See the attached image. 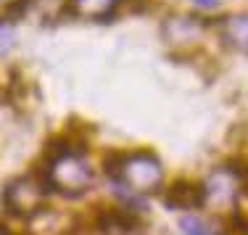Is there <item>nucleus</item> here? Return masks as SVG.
<instances>
[{
  "mask_svg": "<svg viewBox=\"0 0 248 235\" xmlns=\"http://www.w3.org/2000/svg\"><path fill=\"white\" fill-rule=\"evenodd\" d=\"M14 40H16L14 37V27H11V24H0V56L14 48Z\"/></svg>",
  "mask_w": 248,
  "mask_h": 235,
  "instance_id": "9",
  "label": "nucleus"
},
{
  "mask_svg": "<svg viewBox=\"0 0 248 235\" xmlns=\"http://www.w3.org/2000/svg\"><path fill=\"white\" fill-rule=\"evenodd\" d=\"M122 0H72V11L82 19H108L116 8H119Z\"/></svg>",
  "mask_w": 248,
  "mask_h": 235,
  "instance_id": "7",
  "label": "nucleus"
},
{
  "mask_svg": "<svg viewBox=\"0 0 248 235\" xmlns=\"http://www.w3.org/2000/svg\"><path fill=\"white\" fill-rule=\"evenodd\" d=\"M45 185L50 190L69 193V196H79L82 190H87V185L93 183V169L87 167V161L74 151L50 156L48 169H45Z\"/></svg>",
  "mask_w": 248,
  "mask_h": 235,
  "instance_id": "1",
  "label": "nucleus"
},
{
  "mask_svg": "<svg viewBox=\"0 0 248 235\" xmlns=\"http://www.w3.org/2000/svg\"><path fill=\"white\" fill-rule=\"evenodd\" d=\"M196 5H201V8H217L219 5V0H193Z\"/></svg>",
  "mask_w": 248,
  "mask_h": 235,
  "instance_id": "10",
  "label": "nucleus"
},
{
  "mask_svg": "<svg viewBox=\"0 0 248 235\" xmlns=\"http://www.w3.org/2000/svg\"><path fill=\"white\" fill-rule=\"evenodd\" d=\"M222 37L238 50H248V14H235L222 21Z\"/></svg>",
  "mask_w": 248,
  "mask_h": 235,
  "instance_id": "6",
  "label": "nucleus"
},
{
  "mask_svg": "<svg viewBox=\"0 0 248 235\" xmlns=\"http://www.w3.org/2000/svg\"><path fill=\"white\" fill-rule=\"evenodd\" d=\"M180 227H182V233L185 235H211L209 230V225H206L201 217H182V222H180Z\"/></svg>",
  "mask_w": 248,
  "mask_h": 235,
  "instance_id": "8",
  "label": "nucleus"
},
{
  "mask_svg": "<svg viewBox=\"0 0 248 235\" xmlns=\"http://www.w3.org/2000/svg\"><path fill=\"white\" fill-rule=\"evenodd\" d=\"M164 204L169 209H180V211H190V209H201L206 204V188L193 180H177V183L167 190Z\"/></svg>",
  "mask_w": 248,
  "mask_h": 235,
  "instance_id": "4",
  "label": "nucleus"
},
{
  "mask_svg": "<svg viewBox=\"0 0 248 235\" xmlns=\"http://www.w3.org/2000/svg\"><path fill=\"white\" fill-rule=\"evenodd\" d=\"M116 177H122L124 185H129L135 193H153L164 183V169L153 154L135 151V154H127V156L122 154V164H119V174Z\"/></svg>",
  "mask_w": 248,
  "mask_h": 235,
  "instance_id": "2",
  "label": "nucleus"
},
{
  "mask_svg": "<svg viewBox=\"0 0 248 235\" xmlns=\"http://www.w3.org/2000/svg\"><path fill=\"white\" fill-rule=\"evenodd\" d=\"M50 188L43 183H37L34 177H16L5 185L3 190V204L11 214H19V217H29L34 211L43 209L45 204V193Z\"/></svg>",
  "mask_w": 248,
  "mask_h": 235,
  "instance_id": "3",
  "label": "nucleus"
},
{
  "mask_svg": "<svg viewBox=\"0 0 248 235\" xmlns=\"http://www.w3.org/2000/svg\"><path fill=\"white\" fill-rule=\"evenodd\" d=\"M201 32H203V24H201V19H193V16H174V19H167V24H164V37L169 40V45L193 43L201 37Z\"/></svg>",
  "mask_w": 248,
  "mask_h": 235,
  "instance_id": "5",
  "label": "nucleus"
}]
</instances>
